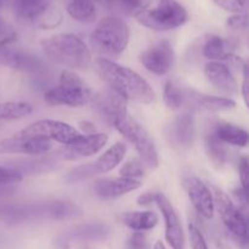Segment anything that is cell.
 Returning a JSON list of instances; mask_svg holds the SVG:
<instances>
[{
	"label": "cell",
	"instance_id": "obj_1",
	"mask_svg": "<svg viewBox=\"0 0 249 249\" xmlns=\"http://www.w3.org/2000/svg\"><path fill=\"white\" fill-rule=\"evenodd\" d=\"M94 68L107 87L126 101L143 105H150L155 101L156 92L150 83L131 68L105 57L96 58Z\"/></svg>",
	"mask_w": 249,
	"mask_h": 249
},
{
	"label": "cell",
	"instance_id": "obj_2",
	"mask_svg": "<svg viewBox=\"0 0 249 249\" xmlns=\"http://www.w3.org/2000/svg\"><path fill=\"white\" fill-rule=\"evenodd\" d=\"M44 53L56 65L85 70L92 63L91 50L80 36L72 33L55 34L41 40Z\"/></svg>",
	"mask_w": 249,
	"mask_h": 249
},
{
	"label": "cell",
	"instance_id": "obj_3",
	"mask_svg": "<svg viewBox=\"0 0 249 249\" xmlns=\"http://www.w3.org/2000/svg\"><path fill=\"white\" fill-rule=\"evenodd\" d=\"M129 36V27L123 19L116 16L105 17L90 34V46L100 55L118 56L128 46Z\"/></svg>",
	"mask_w": 249,
	"mask_h": 249
},
{
	"label": "cell",
	"instance_id": "obj_4",
	"mask_svg": "<svg viewBox=\"0 0 249 249\" xmlns=\"http://www.w3.org/2000/svg\"><path fill=\"white\" fill-rule=\"evenodd\" d=\"M95 92L73 71L61 72L58 85L45 92L44 100L53 106L83 107L91 104Z\"/></svg>",
	"mask_w": 249,
	"mask_h": 249
},
{
	"label": "cell",
	"instance_id": "obj_5",
	"mask_svg": "<svg viewBox=\"0 0 249 249\" xmlns=\"http://www.w3.org/2000/svg\"><path fill=\"white\" fill-rule=\"evenodd\" d=\"M134 16L141 26L155 32L179 28L189 18L186 9L177 0H160L155 7L138 10Z\"/></svg>",
	"mask_w": 249,
	"mask_h": 249
},
{
	"label": "cell",
	"instance_id": "obj_6",
	"mask_svg": "<svg viewBox=\"0 0 249 249\" xmlns=\"http://www.w3.org/2000/svg\"><path fill=\"white\" fill-rule=\"evenodd\" d=\"M113 126L123 135L125 140H128L134 146L139 158L142 160L146 167L152 168V169L158 167L160 160H158V153L155 143L147 131L135 119L126 114L124 118L114 123Z\"/></svg>",
	"mask_w": 249,
	"mask_h": 249
},
{
	"label": "cell",
	"instance_id": "obj_7",
	"mask_svg": "<svg viewBox=\"0 0 249 249\" xmlns=\"http://www.w3.org/2000/svg\"><path fill=\"white\" fill-rule=\"evenodd\" d=\"M16 134L28 138L43 139L48 141H56L58 143L67 146L74 142L83 135L77 128L71 124L53 119H40L26 128L21 129Z\"/></svg>",
	"mask_w": 249,
	"mask_h": 249
},
{
	"label": "cell",
	"instance_id": "obj_8",
	"mask_svg": "<svg viewBox=\"0 0 249 249\" xmlns=\"http://www.w3.org/2000/svg\"><path fill=\"white\" fill-rule=\"evenodd\" d=\"M214 199V211L219 213L221 221L225 228L238 238H247L248 228L247 219L241 209L231 201L228 194L215 186L211 187Z\"/></svg>",
	"mask_w": 249,
	"mask_h": 249
},
{
	"label": "cell",
	"instance_id": "obj_9",
	"mask_svg": "<svg viewBox=\"0 0 249 249\" xmlns=\"http://www.w3.org/2000/svg\"><path fill=\"white\" fill-rule=\"evenodd\" d=\"M174 50L165 39L148 46L140 55V62L148 72L156 75H164L172 70L174 63Z\"/></svg>",
	"mask_w": 249,
	"mask_h": 249
},
{
	"label": "cell",
	"instance_id": "obj_10",
	"mask_svg": "<svg viewBox=\"0 0 249 249\" xmlns=\"http://www.w3.org/2000/svg\"><path fill=\"white\" fill-rule=\"evenodd\" d=\"M156 204L164 219L165 232L164 237L172 249H185V233L181 221L177 211L170 203L168 197L162 192H157Z\"/></svg>",
	"mask_w": 249,
	"mask_h": 249
},
{
	"label": "cell",
	"instance_id": "obj_11",
	"mask_svg": "<svg viewBox=\"0 0 249 249\" xmlns=\"http://www.w3.org/2000/svg\"><path fill=\"white\" fill-rule=\"evenodd\" d=\"M182 186L194 206L195 211L204 219L214 216V199L211 189L195 175H187L182 179Z\"/></svg>",
	"mask_w": 249,
	"mask_h": 249
},
{
	"label": "cell",
	"instance_id": "obj_12",
	"mask_svg": "<svg viewBox=\"0 0 249 249\" xmlns=\"http://www.w3.org/2000/svg\"><path fill=\"white\" fill-rule=\"evenodd\" d=\"M51 141L28 138L15 134L11 138L0 140V155H46L51 150Z\"/></svg>",
	"mask_w": 249,
	"mask_h": 249
},
{
	"label": "cell",
	"instance_id": "obj_13",
	"mask_svg": "<svg viewBox=\"0 0 249 249\" xmlns=\"http://www.w3.org/2000/svg\"><path fill=\"white\" fill-rule=\"evenodd\" d=\"M204 75L214 89L223 94L224 97L231 99L232 96H237L240 92L237 80L226 63L211 61L204 66Z\"/></svg>",
	"mask_w": 249,
	"mask_h": 249
},
{
	"label": "cell",
	"instance_id": "obj_14",
	"mask_svg": "<svg viewBox=\"0 0 249 249\" xmlns=\"http://www.w3.org/2000/svg\"><path fill=\"white\" fill-rule=\"evenodd\" d=\"M108 142V135L105 133H94L82 135L71 145L65 146L57 152L62 160H75L80 157H91L97 155Z\"/></svg>",
	"mask_w": 249,
	"mask_h": 249
},
{
	"label": "cell",
	"instance_id": "obj_15",
	"mask_svg": "<svg viewBox=\"0 0 249 249\" xmlns=\"http://www.w3.org/2000/svg\"><path fill=\"white\" fill-rule=\"evenodd\" d=\"M196 134L194 116L189 112L178 116L165 130L168 141L174 148L179 151L187 150L192 146Z\"/></svg>",
	"mask_w": 249,
	"mask_h": 249
},
{
	"label": "cell",
	"instance_id": "obj_16",
	"mask_svg": "<svg viewBox=\"0 0 249 249\" xmlns=\"http://www.w3.org/2000/svg\"><path fill=\"white\" fill-rule=\"evenodd\" d=\"M92 102H94L97 111L112 125L128 114L126 100L123 99L121 95L114 92L109 88H107L106 90L101 91L100 94H95Z\"/></svg>",
	"mask_w": 249,
	"mask_h": 249
},
{
	"label": "cell",
	"instance_id": "obj_17",
	"mask_svg": "<svg viewBox=\"0 0 249 249\" xmlns=\"http://www.w3.org/2000/svg\"><path fill=\"white\" fill-rule=\"evenodd\" d=\"M142 186L140 180L113 178V179L97 180L94 185V192L101 199H114L139 190Z\"/></svg>",
	"mask_w": 249,
	"mask_h": 249
},
{
	"label": "cell",
	"instance_id": "obj_18",
	"mask_svg": "<svg viewBox=\"0 0 249 249\" xmlns=\"http://www.w3.org/2000/svg\"><path fill=\"white\" fill-rule=\"evenodd\" d=\"M126 155V146L124 142H116L114 145H112L111 147L107 148L94 163H92V167H94L95 174H106V173L111 172L114 168L118 167L122 163V160H124Z\"/></svg>",
	"mask_w": 249,
	"mask_h": 249
},
{
	"label": "cell",
	"instance_id": "obj_19",
	"mask_svg": "<svg viewBox=\"0 0 249 249\" xmlns=\"http://www.w3.org/2000/svg\"><path fill=\"white\" fill-rule=\"evenodd\" d=\"M213 133L216 138L224 143L237 146V147H246L248 145V133L241 126L228 122H219L214 125Z\"/></svg>",
	"mask_w": 249,
	"mask_h": 249
},
{
	"label": "cell",
	"instance_id": "obj_20",
	"mask_svg": "<svg viewBox=\"0 0 249 249\" xmlns=\"http://www.w3.org/2000/svg\"><path fill=\"white\" fill-rule=\"evenodd\" d=\"M231 43L223 36H215V34H208L206 36L202 45V53L206 58L211 61H220L228 60L231 55Z\"/></svg>",
	"mask_w": 249,
	"mask_h": 249
},
{
	"label": "cell",
	"instance_id": "obj_21",
	"mask_svg": "<svg viewBox=\"0 0 249 249\" xmlns=\"http://www.w3.org/2000/svg\"><path fill=\"white\" fill-rule=\"evenodd\" d=\"M158 215L151 211L125 212L121 215V221L135 232L150 231L158 224Z\"/></svg>",
	"mask_w": 249,
	"mask_h": 249
},
{
	"label": "cell",
	"instance_id": "obj_22",
	"mask_svg": "<svg viewBox=\"0 0 249 249\" xmlns=\"http://www.w3.org/2000/svg\"><path fill=\"white\" fill-rule=\"evenodd\" d=\"M189 97L202 108L211 112L229 111L236 107V102L232 99L224 96H211L197 91H189Z\"/></svg>",
	"mask_w": 249,
	"mask_h": 249
},
{
	"label": "cell",
	"instance_id": "obj_23",
	"mask_svg": "<svg viewBox=\"0 0 249 249\" xmlns=\"http://www.w3.org/2000/svg\"><path fill=\"white\" fill-rule=\"evenodd\" d=\"M53 0H14L15 11L19 18L34 22L51 7Z\"/></svg>",
	"mask_w": 249,
	"mask_h": 249
},
{
	"label": "cell",
	"instance_id": "obj_24",
	"mask_svg": "<svg viewBox=\"0 0 249 249\" xmlns=\"http://www.w3.org/2000/svg\"><path fill=\"white\" fill-rule=\"evenodd\" d=\"M0 63L17 70L34 71L38 67L39 61L33 56L12 51L7 49V46L0 45Z\"/></svg>",
	"mask_w": 249,
	"mask_h": 249
},
{
	"label": "cell",
	"instance_id": "obj_25",
	"mask_svg": "<svg viewBox=\"0 0 249 249\" xmlns=\"http://www.w3.org/2000/svg\"><path fill=\"white\" fill-rule=\"evenodd\" d=\"M204 147H206V153L209 160H212L215 167L220 168L228 163L229 160V151L226 148L225 143L221 142L213 130L209 131L204 138Z\"/></svg>",
	"mask_w": 249,
	"mask_h": 249
},
{
	"label": "cell",
	"instance_id": "obj_26",
	"mask_svg": "<svg viewBox=\"0 0 249 249\" xmlns=\"http://www.w3.org/2000/svg\"><path fill=\"white\" fill-rule=\"evenodd\" d=\"M66 10L72 18L80 22L92 21L96 14L94 0H71L66 2Z\"/></svg>",
	"mask_w": 249,
	"mask_h": 249
},
{
	"label": "cell",
	"instance_id": "obj_27",
	"mask_svg": "<svg viewBox=\"0 0 249 249\" xmlns=\"http://www.w3.org/2000/svg\"><path fill=\"white\" fill-rule=\"evenodd\" d=\"M33 112V106L23 101L0 102V121H15L28 116Z\"/></svg>",
	"mask_w": 249,
	"mask_h": 249
},
{
	"label": "cell",
	"instance_id": "obj_28",
	"mask_svg": "<svg viewBox=\"0 0 249 249\" xmlns=\"http://www.w3.org/2000/svg\"><path fill=\"white\" fill-rule=\"evenodd\" d=\"M163 100L169 109H179L184 104V94L173 80H167L163 89Z\"/></svg>",
	"mask_w": 249,
	"mask_h": 249
},
{
	"label": "cell",
	"instance_id": "obj_29",
	"mask_svg": "<svg viewBox=\"0 0 249 249\" xmlns=\"http://www.w3.org/2000/svg\"><path fill=\"white\" fill-rule=\"evenodd\" d=\"M145 167L146 165L143 164L140 158H130L121 168V170H119V177L126 178V179L139 180L140 178L145 177Z\"/></svg>",
	"mask_w": 249,
	"mask_h": 249
},
{
	"label": "cell",
	"instance_id": "obj_30",
	"mask_svg": "<svg viewBox=\"0 0 249 249\" xmlns=\"http://www.w3.org/2000/svg\"><path fill=\"white\" fill-rule=\"evenodd\" d=\"M61 21H62L61 12L53 7H50L39 18H36L34 23L43 29H53L56 28L61 23Z\"/></svg>",
	"mask_w": 249,
	"mask_h": 249
},
{
	"label": "cell",
	"instance_id": "obj_31",
	"mask_svg": "<svg viewBox=\"0 0 249 249\" xmlns=\"http://www.w3.org/2000/svg\"><path fill=\"white\" fill-rule=\"evenodd\" d=\"M219 7L231 14H247L248 0H213Z\"/></svg>",
	"mask_w": 249,
	"mask_h": 249
},
{
	"label": "cell",
	"instance_id": "obj_32",
	"mask_svg": "<svg viewBox=\"0 0 249 249\" xmlns=\"http://www.w3.org/2000/svg\"><path fill=\"white\" fill-rule=\"evenodd\" d=\"M141 2H142V0H106L105 4L121 12H125V14L134 12L135 14L140 7Z\"/></svg>",
	"mask_w": 249,
	"mask_h": 249
},
{
	"label": "cell",
	"instance_id": "obj_33",
	"mask_svg": "<svg viewBox=\"0 0 249 249\" xmlns=\"http://www.w3.org/2000/svg\"><path fill=\"white\" fill-rule=\"evenodd\" d=\"M95 174L94 167H92V163H88V164L79 165V167L74 168L72 172L68 173V175L66 177V180L70 182H77L80 180L88 179V178L92 177Z\"/></svg>",
	"mask_w": 249,
	"mask_h": 249
},
{
	"label": "cell",
	"instance_id": "obj_34",
	"mask_svg": "<svg viewBox=\"0 0 249 249\" xmlns=\"http://www.w3.org/2000/svg\"><path fill=\"white\" fill-rule=\"evenodd\" d=\"M189 233L192 249H209L203 233L195 224L191 223L189 225Z\"/></svg>",
	"mask_w": 249,
	"mask_h": 249
},
{
	"label": "cell",
	"instance_id": "obj_35",
	"mask_svg": "<svg viewBox=\"0 0 249 249\" xmlns=\"http://www.w3.org/2000/svg\"><path fill=\"white\" fill-rule=\"evenodd\" d=\"M23 179V175L21 172L12 168L0 167V185L6 184H16Z\"/></svg>",
	"mask_w": 249,
	"mask_h": 249
},
{
	"label": "cell",
	"instance_id": "obj_36",
	"mask_svg": "<svg viewBox=\"0 0 249 249\" xmlns=\"http://www.w3.org/2000/svg\"><path fill=\"white\" fill-rule=\"evenodd\" d=\"M16 40V34L11 31L9 24L0 17V45L7 46Z\"/></svg>",
	"mask_w": 249,
	"mask_h": 249
},
{
	"label": "cell",
	"instance_id": "obj_37",
	"mask_svg": "<svg viewBox=\"0 0 249 249\" xmlns=\"http://www.w3.org/2000/svg\"><path fill=\"white\" fill-rule=\"evenodd\" d=\"M228 27L232 29H238V31H242V29H247L248 27V15L247 14H236L233 16L229 17L228 21H226Z\"/></svg>",
	"mask_w": 249,
	"mask_h": 249
},
{
	"label": "cell",
	"instance_id": "obj_38",
	"mask_svg": "<svg viewBox=\"0 0 249 249\" xmlns=\"http://www.w3.org/2000/svg\"><path fill=\"white\" fill-rule=\"evenodd\" d=\"M126 249H148V243L142 232H134L126 242Z\"/></svg>",
	"mask_w": 249,
	"mask_h": 249
},
{
	"label": "cell",
	"instance_id": "obj_39",
	"mask_svg": "<svg viewBox=\"0 0 249 249\" xmlns=\"http://www.w3.org/2000/svg\"><path fill=\"white\" fill-rule=\"evenodd\" d=\"M238 174H240L241 184H242V189L247 191L248 181H249V167H248V158L246 156L241 157L240 162H238Z\"/></svg>",
	"mask_w": 249,
	"mask_h": 249
},
{
	"label": "cell",
	"instance_id": "obj_40",
	"mask_svg": "<svg viewBox=\"0 0 249 249\" xmlns=\"http://www.w3.org/2000/svg\"><path fill=\"white\" fill-rule=\"evenodd\" d=\"M156 197H157V192H145L138 197L136 203L140 207L150 206V204L156 203Z\"/></svg>",
	"mask_w": 249,
	"mask_h": 249
},
{
	"label": "cell",
	"instance_id": "obj_41",
	"mask_svg": "<svg viewBox=\"0 0 249 249\" xmlns=\"http://www.w3.org/2000/svg\"><path fill=\"white\" fill-rule=\"evenodd\" d=\"M80 129V133H84V135H90V134L96 133V128H95V124L91 123L89 121H82L78 123Z\"/></svg>",
	"mask_w": 249,
	"mask_h": 249
},
{
	"label": "cell",
	"instance_id": "obj_42",
	"mask_svg": "<svg viewBox=\"0 0 249 249\" xmlns=\"http://www.w3.org/2000/svg\"><path fill=\"white\" fill-rule=\"evenodd\" d=\"M248 66L243 71V83L241 85V94H242L243 100H245L246 106H248Z\"/></svg>",
	"mask_w": 249,
	"mask_h": 249
},
{
	"label": "cell",
	"instance_id": "obj_43",
	"mask_svg": "<svg viewBox=\"0 0 249 249\" xmlns=\"http://www.w3.org/2000/svg\"><path fill=\"white\" fill-rule=\"evenodd\" d=\"M233 195H235L237 202L245 204V206L247 204V191H246V190H243L242 187H238L237 190L233 191Z\"/></svg>",
	"mask_w": 249,
	"mask_h": 249
},
{
	"label": "cell",
	"instance_id": "obj_44",
	"mask_svg": "<svg viewBox=\"0 0 249 249\" xmlns=\"http://www.w3.org/2000/svg\"><path fill=\"white\" fill-rule=\"evenodd\" d=\"M153 249H167V247H165L164 243H163L162 241H157V242L155 243V246H153Z\"/></svg>",
	"mask_w": 249,
	"mask_h": 249
},
{
	"label": "cell",
	"instance_id": "obj_45",
	"mask_svg": "<svg viewBox=\"0 0 249 249\" xmlns=\"http://www.w3.org/2000/svg\"><path fill=\"white\" fill-rule=\"evenodd\" d=\"M62 249H71V247L68 245H66V246H63V248Z\"/></svg>",
	"mask_w": 249,
	"mask_h": 249
},
{
	"label": "cell",
	"instance_id": "obj_46",
	"mask_svg": "<svg viewBox=\"0 0 249 249\" xmlns=\"http://www.w3.org/2000/svg\"><path fill=\"white\" fill-rule=\"evenodd\" d=\"M2 1H4V0H0V6H1V4H2Z\"/></svg>",
	"mask_w": 249,
	"mask_h": 249
},
{
	"label": "cell",
	"instance_id": "obj_47",
	"mask_svg": "<svg viewBox=\"0 0 249 249\" xmlns=\"http://www.w3.org/2000/svg\"><path fill=\"white\" fill-rule=\"evenodd\" d=\"M101 1H102V2H105V1H106V0H101Z\"/></svg>",
	"mask_w": 249,
	"mask_h": 249
},
{
	"label": "cell",
	"instance_id": "obj_48",
	"mask_svg": "<svg viewBox=\"0 0 249 249\" xmlns=\"http://www.w3.org/2000/svg\"><path fill=\"white\" fill-rule=\"evenodd\" d=\"M67 1H71V0H66V2H67Z\"/></svg>",
	"mask_w": 249,
	"mask_h": 249
}]
</instances>
